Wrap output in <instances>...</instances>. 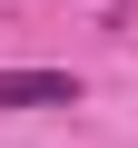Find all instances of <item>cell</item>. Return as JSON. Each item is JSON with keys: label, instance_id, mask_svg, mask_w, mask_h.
Masks as SVG:
<instances>
[{"label": "cell", "instance_id": "6da1fadb", "mask_svg": "<svg viewBox=\"0 0 138 148\" xmlns=\"http://www.w3.org/2000/svg\"><path fill=\"white\" fill-rule=\"evenodd\" d=\"M0 109H79L69 69H0Z\"/></svg>", "mask_w": 138, "mask_h": 148}]
</instances>
